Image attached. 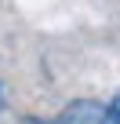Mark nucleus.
Listing matches in <instances>:
<instances>
[{"instance_id":"f257e3e1","label":"nucleus","mask_w":120,"mask_h":124,"mask_svg":"<svg viewBox=\"0 0 120 124\" xmlns=\"http://www.w3.org/2000/svg\"><path fill=\"white\" fill-rule=\"evenodd\" d=\"M51 124H106V106L95 99H77L58 113Z\"/></svg>"},{"instance_id":"f03ea898","label":"nucleus","mask_w":120,"mask_h":124,"mask_svg":"<svg viewBox=\"0 0 120 124\" xmlns=\"http://www.w3.org/2000/svg\"><path fill=\"white\" fill-rule=\"evenodd\" d=\"M106 124H120V95L106 106Z\"/></svg>"},{"instance_id":"7ed1b4c3","label":"nucleus","mask_w":120,"mask_h":124,"mask_svg":"<svg viewBox=\"0 0 120 124\" xmlns=\"http://www.w3.org/2000/svg\"><path fill=\"white\" fill-rule=\"evenodd\" d=\"M0 113H4V88H0Z\"/></svg>"}]
</instances>
